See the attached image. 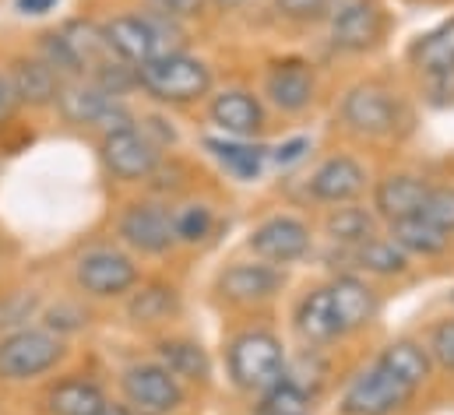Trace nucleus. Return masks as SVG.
I'll use <instances>...</instances> for the list:
<instances>
[{
  "label": "nucleus",
  "instance_id": "nucleus-30",
  "mask_svg": "<svg viewBox=\"0 0 454 415\" xmlns=\"http://www.w3.org/2000/svg\"><path fill=\"white\" fill-rule=\"evenodd\" d=\"M314 412V395L300 384H293L289 377L275 380L271 388H264L257 395L254 415H310Z\"/></svg>",
  "mask_w": 454,
  "mask_h": 415
},
{
  "label": "nucleus",
  "instance_id": "nucleus-26",
  "mask_svg": "<svg viewBox=\"0 0 454 415\" xmlns=\"http://www.w3.org/2000/svg\"><path fill=\"white\" fill-rule=\"evenodd\" d=\"M159 363H162L176 380L205 384V380L212 377L208 352H205L194 338H162V341H159Z\"/></svg>",
  "mask_w": 454,
  "mask_h": 415
},
{
  "label": "nucleus",
  "instance_id": "nucleus-38",
  "mask_svg": "<svg viewBox=\"0 0 454 415\" xmlns=\"http://www.w3.org/2000/svg\"><path fill=\"white\" fill-rule=\"evenodd\" d=\"M307 152H310V137H289V141H282L278 148H271L268 152V159H275L278 166H296V162H303L307 159Z\"/></svg>",
  "mask_w": 454,
  "mask_h": 415
},
{
  "label": "nucleus",
  "instance_id": "nucleus-3",
  "mask_svg": "<svg viewBox=\"0 0 454 415\" xmlns=\"http://www.w3.org/2000/svg\"><path fill=\"white\" fill-rule=\"evenodd\" d=\"M64 338L46 327H18L0 338V380H35L64 359Z\"/></svg>",
  "mask_w": 454,
  "mask_h": 415
},
{
  "label": "nucleus",
  "instance_id": "nucleus-32",
  "mask_svg": "<svg viewBox=\"0 0 454 415\" xmlns=\"http://www.w3.org/2000/svg\"><path fill=\"white\" fill-rule=\"evenodd\" d=\"M212 225H215V215L208 205H184L180 211H173V232H176V243H201L212 236Z\"/></svg>",
  "mask_w": 454,
  "mask_h": 415
},
{
  "label": "nucleus",
  "instance_id": "nucleus-24",
  "mask_svg": "<svg viewBox=\"0 0 454 415\" xmlns=\"http://www.w3.org/2000/svg\"><path fill=\"white\" fill-rule=\"evenodd\" d=\"M205 148L208 155L232 173L236 180H254L261 176L264 169V159H268V148L264 145H254L250 137H205Z\"/></svg>",
  "mask_w": 454,
  "mask_h": 415
},
{
  "label": "nucleus",
  "instance_id": "nucleus-22",
  "mask_svg": "<svg viewBox=\"0 0 454 415\" xmlns=\"http://www.w3.org/2000/svg\"><path fill=\"white\" fill-rule=\"evenodd\" d=\"M409 60L427 78H451L454 74V18L441 21L437 28L423 32L409 46Z\"/></svg>",
  "mask_w": 454,
  "mask_h": 415
},
{
  "label": "nucleus",
  "instance_id": "nucleus-37",
  "mask_svg": "<svg viewBox=\"0 0 454 415\" xmlns=\"http://www.w3.org/2000/svg\"><path fill=\"white\" fill-rule=\"evenodd\" d=\"M208 0H152L155 14H166L173 21H187V18H198L205 11Z\"/></svg>",
  "mask_w": 454,
  "mask_h": 415
},
{
  "label": "nucleus",
  "instance_id": "nucleus-16",
  "mask_svg": "<svg viewBox=\"0 0 454 415\" xmlns=\"http://www.w3.org/2000/svg\"><path fill=\"white\" fill-rule=\"evenodd\" d=\"M264 96L278 106L282 113H303L317 99V78L307 60L286 57L275 60L264 74Z\"/></svg>",
  "mask_w": 454,
  "mask_h": 415
},
{
  "label": "nucleus",
  "instance_id": "nucleus-12",
  "mask_svg": "<svg viewBox=\"0 0 454 415\" xmlns=\"http://www.w3.org/2000/svg\"><path fill=\"white\" fill-rule=\"evenodd\" d=\"M332 46L341 53H366L384 35V11L373 0H332Z\"/></svg>",
  "mask_w": 454,
  "mask_h": 415
},
{
  "label": "nucleus",
  "instance_id": "nucleus-28",
  "mask_svg": "<svg viewBox=\"0 0 454 415\" xmlns=\"http://www.w3.org/2000/svg\"><path fill=\"white\" fill-rule=\"evenodd\" d=\"M356 268H363L366 275H377V278H395V275H405L409 271V254L402 247H395L391 239H380V236H370L366 243L345 250Z\"/></svg>",
  "mask_w": 454,
  "mask_h": 415
},
{
  "label": "nucleus",
  "instance_id": "nucleus-17",
  "mask_svg": "<svg viewBox=\"0 0 454 415\" xmlns=\"http://www.w3.org/2000/svg\"><path fill=\"white\" fill-rule=\"evenodd\" d=\"M293 327L314 348L332 345L335 338H341L339 313H335V300H332V289L328 286H314V289H307L300 296V303L293 310Z\"/></svg>",
  "mask_w": 454,
  "mask_h": 415
},
{
  "label": "nucleus",
  "instance_id": "nucleus-25",
  "mask_svg": "<svg viewBox=\"0 0 454 415\" xmlns=\"http://www.w3.org/2000/svg\"><path fill=\"white\" fill-rule=\"evenodd\" d=\"M377 363H384L398 380H405V384L416 388V391H419V388L430 380V373H434V359H430L427 345H419V341H412V338H395V341H387Z\"/></svg>",
  "mask_w": 454,
  "mask_h": 415
},
{
  "label": "nucleus",
  "instance_id": "nucleus-41",
  "mask_svg": "<svg viewBox=\"0 0 454 415\" xmlns=\"http://www.w3.org/2000/svg\"><path fill=\"white\" fill-rule=\"evenodd\" d=\"M57 4H60V0H14V7H18L21 14H50Z\"/></svg>",
  "mask_w": 454,
  "mask_h": 415
},
{
  "label": "nucleus",
  "instance_id": "nucleus-43",
  "mask_svg": "<svg viewBox=\"0 0 454 415\" xmlns=\"http://www.w3.org/2000/svg\"><path fill=\"white\" fill-rule=\"evenodd\" d=\"M215 4H223V7H236V4H247V0H215Z\"/></svg>",
  "mask_w": 454,
  "mask_h": 415
},
{
  "label": "nucleus",
  "instance_id": "nucleus-9",
  "mask_svg": "<svg viewBox=\"0 0 454 415\" xmlns=\"http://www.w3.org/2000/svg\"><path fill=\"white\" fill-rule=\"evenodd\" d=\"M341 123L359 137H387L398 127V99L377 82L352 85L341 99Z\"/></svg>",
  "mask_w": 454,
  "mask_h": 415
},
{
  "label": "nucleus",
  "instance_id": "nucleus-29",
  "mask_svg": "<svg viewBox=\"0 0 454 415\" xmlns=\"http://www.w3.org/2000/svg\"><path fill=\"white\" fill-rule=\"evenodd\" d=\"M377 229V215L366 211V208H356V205H339L328 211L325 218V236L341 247V250H352L359 243H366Z\"/></svg>",
  "mask_w": 454,
  "mask_h": 415
},
{
  "label": "nucleus",
  "instance_id": "nucleus-33",
  "mask_svg": "<svg viewBox=\"0 0 454 415\" xmlns=\"http://www.w3.org/2000/svg\"><path fill=\"white\" fill-rule=\"evenodd\" d=\"M39 57L64 78V74H71V78H82V64H78V57H74V50L67 46V39L60 35V32H46L43 39H39Z\"/></svg>",
  "mask_w": 454,
  "mask_h": 415
},
{
  "label": "nucleus",
  "instance_id": "nucleus-5",
  "mask_svg": "<svg viewBox=\"0 0 454 415\" xmlns=\"http://www.w3.org/2000/svg\"><path fill=\"white\" fill-rule=\"evenodd\" d=\"M416 388L398 380L384 363H370L352 377L339 402L341 415H398L405 405H412Z\"/></svg>",
  "mask_w": 454,
  "mask_h": 415
},
{
  "label": "nucleus",
  "instance_id": "nucleus-1",
  "mask_svg": "<svg viewBox=\"0 0 454 415\" xmlns=\"http://www.w3.org/2000/svg\"><path fill=\"white\" fill-rule=\"evenodd\" d=\"M137 89L169 106L198 103L212 92V67L184 50H166L137 64Z\"/></svg>",
  "mask_w": 454,
  "mask_h": 415
},
{
  "label": "nucleus",
  "instance_id": "nucleus-21",
  "mask_svg": "<svg viewBox=\"0 0 454 415\" xmlns=\"http://www.w3.org/2000/svg\"><path fill=\"white\" fill-rule=\"evenodd\" d=\"M328 289H332V300H335L341 334H356V331H363L366 324H373L380 303H377V293L366 286V278L345 271V275L328 282Z\"/></svg>",
  "mask_w": 454,
  "mask_h": 415
},
{
  "label": "nucleus",
  "instance_id": "nucleus-11",
  "mask_svg": "<svg viewBox=\"0 0 454 415\" xmlns=\"http://www.w3.org/2000/svg\"><path fill=\"white\" fill-rule=\"evenodd\" d=\"M99 152H103L106 169L114 173L116 180H123V184L148 180V176L159 169V162H162L159 145H155L141 127H123V130L103 134Z\"/></svg>",
  "mask_w": 454,
  "mask_h": 415
},
{
  "label": "nucleus",
  "instance_id": "nucleus-39",
  "mask_svg": "<svg viewBox=\"0 0 454 415\" xmlns=\"http://www.w3.org/2000/svg\"><path fill=\"white\" fill-rule=\"evenodd\" d=\"M82 324H85V313L74 310V307H57V310L46 313V331H53V334L74 331V327H82Z\"/></svg>",
  "mask_w": 454,
  "mask_h": 415
},
{
  "label": "nucleus",
  "instance_id": "nucleus-2",
  "mask_svg": "<svg viewBox=\"0 0 454 415\" xmlns=\"http://www.w3.org/2000/svg\"><path fill=\"white\" fill-rule=\"evenodd\" d=\"M226 370L229 380L250 395H261L264 388L282 380L286 377V348H282L278 334H271L264 327L239 331L226 348Z\"/></svg>",
  "mask_w": 454,
  "mask_h": 415
},
{
  "label": "nucleus",
  "instance_id": "nucleus-23",
  "mask_svg": "<svg viewBox=\"0 0 454 415\" xmlns=\"http://www.w3.org/2000/svg\"><path fill=\"white\" fill-rule=\"evenodd\" d=\"M387 239L395 247H402L409 257H437V254H444L451 247V232L430 225L423 215L387 222Z\"/></svg>",
  "mask_w": 454,
  "mask_h": 415
},
{
  "label": "nucleus",
  "instance_id": "nucleus-15",
  "mask_svg": "<svg viewBox=\"0 0 454 415\" xmlns=\"http://www.w3.org/2000/svg\"><path fill=\"white\" fill-rule=\"evenodd\" d=\"M366 184H370V176H366V166L359 159H352V155H332V159H325L314 169V176L307 184V194L317 205L339 208V205H352L366 191Z\"/></svg>",
  "mask_w": 454,
  "mask_h": 415
},
{
  "label": "nucleus",
  "instance_id": "nucleus-6",
  "mask_svg": "<svg viewBox=\"0 0 454 415\" xmlns=\"http://www.w3.org/2000/svg\"><path fill=\"white\" fill-rule=\"evenodd\" d=\"M57 106L64 113L67 123H89V127H99L103 134L110 130H123V127H134V116L130 109L120 103L116 96L103 92L96 82L89 78H71L60 85V96H57Z\"/></svg>",
  "mask_w": 454,
  "mask_h": 415
},
{
  "label": "nucleus",
  "instance_id": "nucleus-8",
  "mask_svg": "<svg viewBox=\"0 0 454 415\" xmlns=\"http://www.w3.org/2000/svg\"><path fill=\"white\" fill-rule=\"evenodd\" d=\"M74 282L92 300H116L137 286V264L114 247H96V250L78 257Z\"/></svg>",
  "mask_w": 454,
  "mask_h": 415
},
{
  "label": "nucleus",
  "instance_id": "nucleus-4",
  "mask_svg": "<svg viewBox=\"0 0 454 415\" xmlns=\"http://www.w3.org/2000/svg\"><path fill=\"white\" fill-rule=\"evenodd\" d=\"M176 32V21L166 14H116L103 25V39L110 53L127 64H145L169 50V35Z\"/></svg>",
  "mask_w": 454,
  "mask_h": 415
},
{
  "label": "nucleus",
  "instance_id": "nucleus-13",
  "mask_svg": "<svg viewBox=\"0 0 454 415\" xmlns=\"http://www.w3.org/2000/svg\"><path fill=\"white\" fill-rule=\"evenodd\" d=\"M215 289L226 303H239V307L268 303L286 289V271L264 261H236L219 275Z\"/></svg>",
  "mask_w": 454,
  "mask_h": 415
},
{
  "label": "nucleus",
  "instance_id": "nucleus-19",
  "mask_svg": "<svg viewBox=\"0 0 454 415\" xmlns=\"http://www.w3.org/2000/svg\"><path fill=\"white\" fill-rule=\"evenodd\" d=\"M208 116L226 137H254L264 130V106L247 89L219 92L208 106Z\"/></svg>",
  "mask_w": 454,
  "mask_h": 415
},
{
  "label": "nucleus",
  "instance_id": "nucleus-7",
  "mask_svg": "<svg viewBox=\"0 0 454 415\" xmlns=\"http://www.w3.org/2000/svg\"><path fill=\"white\" fill-rule=\"evenodd\" d=\"M123 398L141 415H169L184 405V384L162 363H134L120 377Z\"/></svg>",
  "mask_w": 454,
  "mask_h": 415
},
{
  "label": "nucleus",
  "instance_id": "nucleus-40",
  "mask_svg": "<svg viewBox=\"0 0 454 415\" xmlns=\"http://www.w3.org/2000/svg\"><path fill=\"white\" fill-rule=\"evenodd\" d=\"M14 109H18V99H14V89H11L7 74L0 71V123H7V120L14 116Z\"/></svg>",
  "mask_w": 454,
  "mask_h": 415
},
{
  "label": "nucleus",
  "instance_id": "nucleus-27",
  "mask_svg": "<svg viewBox=\"0 0 454 415\" xmlns=\"http://www.w3.org/2000/svg\"><path fill=\"white\" fill-rule=\"evenodd\" d=\"M103 402H106L103 388L96 380H85V377L57 380L46 391V412L50 415H96Z\"/></svg>",
  "mask_w": 454,
  "mask_h": 415
},
{
  "label": "nucleus",
  "instance_id": "nucleus-14",
  "mask_svg": "<svg viewBox=\"0 0 454 415\" xmlns=\"http://www.w3.org/2000/svg\"><path fill=\"white\" fill-rule=\"evenodd\" d=\"M116 232L127 247H134L141 254H152V257L176 247L173 211H166L162 205H148V201H137V205L127 208L116 222Z\"/></svg>",
  "mask_w": 454,
  "mask_h": 415
},
{
  "label": "nucleus",
  "instance_id": "nucleus-35",
  "mask_svg": "<svg viewBox=\"0 0 454 415\" xmlns=\"http://www.w3.org/2000/svg\"><path fill=\"white\" fill-rule=\"evenodd\" d=\"M427 352H430V359H434L441 370L454 373V317H444V320H437V324L430 327V334H427Z\"/></svg>",
  "mask_w": 454,
  "mask_h": 415
},
{
  "label": "nucleus",
  "instance_id": "nucleus-31",
  "mask_svg": "<svg viewBox=\"0 0 454 415\" xmlns=\"http://www.w3.org/2000/svg\"><path fill=\"white\" fill-rule=\"evenodd\" d=\"M176 310H180V296L166 282H152V286L137 289L127 303V317L134 324H159V320H169Z\"/></svg>",
  "mask_w": 454,
  "mask_h": 415
},
{
  "label": "nucleus",
  "instance_id": "nucleus-34",
  "mask_svg": "<svg viewBox=\"0 0 454 415\" xmlns=\"http://www.w3.org/2000/svg\"><path fill=\"white\" fill-rule=\"evenodd\" d=\"M419 215H423L430 225H437V229H444V232H454V187H448V184L430 187V191H427V201L419 208Z\"/></svg>",
  "mask_w": 454,
  "mask_h": 415
},
{
  "label": "nucleus",
  "instance_id": "nucleus-10",
  "mask_svg": "<svg viewBox=\"0 0 454 415\" xmlns=\"http://www.w3.org/2000/svg\"><path fill=\"white\" fill-rule=\"evenodd\" d=\"M310 225L296 215H271L264 218L250 236H247V247L254 257H261L264 264H296L310 254Z\"/></svg>",
  "mask_w": 454,
  "mask_h": 415
},
{
  "label": "nucleus",
  "instance_id": "nucleus-20",
  "mask_svg": "<svg viewBox=\"0 0 454 415\" xmlns=\"http://www.w3.org/2000/svg\"><path fill=\"white\" fill-rule=\"evenodd\" d=\"M427 191H430V184L416 173H387L373 187V215H380L384 222L412 218V215H419V208L427 201Z\"/></svg>",
  "mask_w": 454,
  "mask_h": 415
},
{
  "label": "nucleus",
  "instance_id": "nucleus-36",
  "mask_svg": "<svg viewBox=\"0 0 454 415\" xmlns=\"http://www.w3.org/2000/svg\"><path fill=\"white\" fill-rule=\"evenodd\" d=\"M271 7L286 18V21H300V25H310V21H321L328 18L332 11V0H271Z\"/></svg>",
  "mask_w": 454,
  "mask_h": 415
},
{
  "label": "nucleus",
  "instance_id": "nucleus-18",
  "mask_svg": "<svg viewBox=\"0 0 454 415\" xmlns=\"http://www.w3.org/2000/svg\"><path fill=\"white\" fill-rule=\"evenodd\" d=\"M4 74H7V82L14 89L18 106H32V109L57 103L60 85H64V78L43 57H14Z\"/></svg>",
  "mask_w": 454,
  "mask_h": 415
},
{
  "label": "nucleus",
  "instance_id": "nucleus-42",
  "mask_svg": "<svg viewBox=\"0 0 454 415\" xmlns=\"http://www.w3.org/2000/svg\"><path fill=\"white\" fill-rule=\"evenodd\" d=\"M96 415H130V409H127V405H120V402H110V398H106V402L99 405V412H96Z\"/></svg>",
  "mask_w": 454,
  "mask_h": 415
}]
</instances>
